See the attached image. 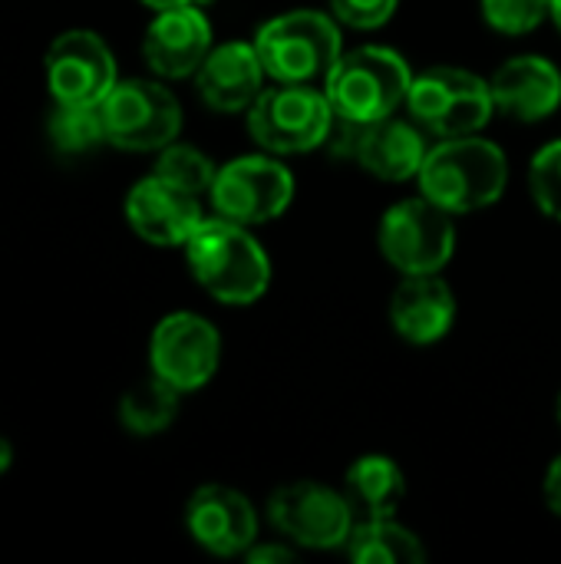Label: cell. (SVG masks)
Wrapping results in <instances>:
<instances>
[{
  "instance_id": "6da1fadb",
  "label": "cell",
  "mask_w": 561,
  "mask_h": 564,
  "mask_svg": "<svg viewBox=\"0 0 561 564\" xmlns=\"http://www.w3.org/2000/svg\"><path fill=\"white\" fill-rule=\"evenodd\" d=\"M417 182L420 195H427L440 208L453 215H470L503 198L509 182V159L496 142L483 139L479 132L456 135L436 142L427 152Z\"/></svg>"
},
{
  "instance_id": "7a4b0ae2",
  "label": "cell",
  "mask_w": 561,
  "mask_h": 564,
  "mask_svg": "<svg viewBox=\"0 0 561 564\" xmlns=\"http://www.w3.org/2000/svg\"><path fill=\"white\" fill-rule=\"evenodd\" d=\"M195 281L222 304H255L271 284V261L251 231L222 215L205 218L182 245Z\"/></svg>"
},
{
  "instance_id": "3957f363",
  "label": "cell",
  "mask_w": 561,
  "mask_h": 564,
  "mask_svg": "<svg viewBox=\"0 0 561 564\" xmlns=\"http://www.w3.org/2000/svg\"><path fill=\"white\" fill-rule=\"evenodd\" d=\"M341 20L321 10H288L255 33V50L274 83L324 86L344 53Z\"/></svg>"
},
{
  "instance_id": "277c9868",
  "label": "cell",
  "mask_w": 561,
  "mask_h": 564,
  "mask_svg": "<svg viewBox=\"0 0 561 564\" xmlns=\"http://www.w3.org/2000/svg\"><path fill=\"white\" fill-rule=\"evenodd\" d=\"M410 63L390 46H357L341 53L324 79V93L337 116L377 122L393 116L410 93Z\"/></svg>"
},
{
  "instance_id": "5b68a950",
  "label": "cell",
  "mask_w": 561,
  "mask_h": 564,
  "mask_svg": "<svg viewBox=\"0 0 561 564\" xmlns=\"http://www.w3.org/2000/svg\"><path fill=\"white\" fill-rule=\"evenodd\" d=\"M334 106L321 86L274 83L248 109L251 139L271 155H304L324 149Z\"/></svg>"
},
{
  "instance_id": "8992f818",
  "label": "cell",
  "mask_w": 561,
  "mask_h": 564,
  "mask_svg": "<svg viewBox=\"0 0 561 564\" xmlns=\"http://www.w3.org/2000/svg\"><path fill=\"white\" fill-rule=\"evenodd\" d=\"M407 106L413 119L440 139L476 135L496 112L489 79L463 66H433L413 76Z\"/></svg>"
},
{
  "instance_id": "52a82bcc",
  "label": "cell",
  "mask_w": 561,
  "mask_h": 564,
  "mask_svg": "<svg viewBox=\"0 0 561 564\" xmlns=\"http://www.w3.org/2000/svg\"><path fill=\"white\" fill-rule=\"evenodd\" d=\"M453 218L427 195L397 202L380 218L377 245L400 274H440L456 251Z\"/></svg>"
},
{
  "instance_id": "ba28073f",
  "label": "cell",
  "mask_w": 561,
  "mask_h": 564,
  "mask_svg": "<svg viewBox=\"0 0 561 564\" xmlns=\"http://www.w3.org/2000/svg\"><path fill=\"white\" fill-rule=\"evenodd\" d=\"M99 112L106 142L126 152H162L182 132V106L155 79H119Z\"/></svg>"
},
{
  "instance_id": "9c48e42d",
  "label": "cell",
  "mask_w": 561,
  "mask_h": 564,
  "mask_svg": "<svg viewBox=\"0 0 561 564\" xmlns=\"http://www.w3.org/2000/svg\"><path fill=\"white\" fill-rule=\"evenodd\" d=\"M268 519L278 535L301 549H344L354 525L357 512L350 499L324 482H284L271 492L268 499Z\"/></svg>"
},
{
  "instance_id": "30bf717a",
  "label": "cell",
  "mask_w": 561,
  "mask_h": 564,
  "mask_svg": "<svg viewBox=\"0 0 561 564\" xmlns=\"http://www.w3.org/2000/svg\"><path fill=\"white\" fill-rule=\"evenodd\" d=\"M215 215L245 228L274 221L294 202V175L268 155H241L218 165L208 188Z\"/></svg>"
},
{
  "instance_id": "8fae6325",
  "label": "cell",
  "mask_w": 561,
  "mask_h": 564,
  "mask_svg": "<svg viewBox=\"0 0 561 564\" xmlns=\"http://www.w3.org/2000/svg\"><path fill=\"white\" fill-rule=\"evenodd\" d=\"M149 364L152 373L162 377L179 393H195L215 377L222 364V337L198 314L188 311L169 314L152 330Z\"/></svg>"
},
{
  "instance_id": "7c38bea8",
  "label": "cell",
  "mask_w": 561,
  "mask_h": 564,
  "mask_svg": "<svg viewBox=\"0 0 561 564\" xmlns=\"http://www.w3.org/2000/svg\"><path fill=\"white\" fill-rule=\"evenodd\" d=\"M43 73L56 102L99 106L119 83L112 50L93 30L60 33L43 56Z\"/></svg>"
},
{
  "instance_id": "4fadbf2b",
  "label": "cell",
  "mask_w": 561,
  "mask_h": 564,
  "mask_svg": "<svg viewBox=\"0 0 561 564\" xmlns=\"http://www.w3.org/2000/svg\"><path fill=\"white\" fill-rule=\"evenodd\" d=\"M185 529L205 552L218 558L245 555L258 542L255 506L231 486H198L185 506Z\"/></svg>"
},
{
  "instance_id": "5bb4252c",
  "label": "cell",
  "mask_w": 561,
  "mask_h": 564,
  "mask_svg": "<svg viewBox=\"0 0 561 564\" xmlns=\"http://www.w3.org/2000/svg\"><path fill=\"white\" fill-rule=\"evenodd\" d=\"M212 46V23L198 10V3L155 10V20L142 36V56L149 69L162 79L195 76Z\"/></svg>"
},
{
  "instance_id": "9a60e30c",
  "label": "cell",
  "mask_w": 561,
  "mask_h": 564,
  "mask_svg": "<svg viewBox=\"0 0 561 564\" xmlns=\"http://www.w3.org/2000/svg\"><path fill=\"white\" fill-rule=\"evenodd\" d=\"M126 218L142 241L159 248L185 245L192 231L205 221L198 195L165 182L162 175H149L129 188Z\"/></svg>"
},
{
  "instance_id": "2e32d148",
  "label": "cell",
  "mask_w": 561,
  "mask_h": 564,
  "mask_svg": "<svg viewBox=\"0 0 561 564\" xmlns=\"http://www.w3.org/2000/svg\"><path fill=\"white\" fill-rule=\"evenodd\" d=\"M265 66L255 43H218L195 73L198 96L218 112H248L265 89Z\"/></svg>"
},
{
  "instance_id": "e0dca14e",
  "label": "cell",
  "mask_w": 561,
  "mask_h": 564,
  "mask_svg": "<svg viewBox=\"0 0 561 564\" xmlns=\"http://www.w3.org/2000/svg\"><path fill=\"white\" fill-rule=\"evenodd\" d=\"M489 86H493L496 109L516 122H542L559 109L561 102L559 66L552 59L532 56V53L506 59L493 73Z\"/></svg>"
},
{
  "instance_id": "ac0fdd59",
  "label": "cell",
  "mask_w": 561,
  "mask_h": 564,
  "mask_svg": "<svg viewBox=\"0 0 561 564\" xmlns=\"http://www.w3.org/2000/svg\"><path fill=\"white\" fill-rule=\"evenodd\" d=\"M456 294L440 274H407L390 297V327L410 344H436L453 330Z\"/></svg>"
},
{
  "instance_id": "d6986e66",
  "label": "cell",
  "mask_w": 561,
  "mask_h": 564,
  "mask_svg": "<svg viewBox=\"0 0 561 564\" xmlns=\"http://www.w3.org/2000/svg\"><path fill=\"white\" fill-rule=\"evenodd\" d=\"M427 142L423 132L397 116L377 119V122H364L360 126V139H357V152L354 162L370 172L374 178L384 182H407L417 178L427 159Z\"/></svg>"
},
{
  "instance_id": "ffe728a7",
  "label": "cell",
  "mask_w": 561,
  "mask_h": 564,
  "mask_svg": "<svg viewBox=\"0 0 561 564\" xmlns=\"http://www.w3.org/2000/svg\"><path fill=\"white\" fill-rule=\"evenodd\" d=\"M344 496L360 519H390L407 496V476L390 456H360L344 476Z\"/></svg>"
},
{
  "instance_id": "44dd1931",
  "label": "cell",
  "mask_w": 561,
  "mask_h": 564,
  "mask_svg": "<svg viewBox=\"0 0 561 564\" xmlns=\"http://www.w3.org/2000/svg\"><path fill=\"white\" fill-rule=\"evenodd\" d=\"M347 558L357 564H413L427 558L423 542L400 522L390 519H360L344 545Z\"/></svg>"
},
{
  "instance_id": "7402d4cb",
  "label": "cell",
  "mask_w": 561,
  "mask_h": 564,
  "mask_svg": "<svg viewBox=\"0 0 561 564\" xmlns=\"http://www.w3.org/2000/svg\"><path fill=\"white\" fill-rule=\"evenodd\" d=\"M179 390L169 387L162 377H145L136 387H129L119 400V423L132 436H159L165 433L179 416Z\"/></svg>"
},
{
  "instance_id": "603a6c76",
  "label": "cell",
  "mask_w": 561,
  "mask_h": 564,
  "mask_svg": "<svg viewBox=\"0 0 561 564\" xmlns=\"http://www.w3.org/2000/svg\"><path fill=\"white\" fill-rule=\"evenodd\" d=\"M50 142L63 155H79L106 142V126L99 106H83V102H56L46 119Z\"/></svg>"
},
{
  "instance_id": "cb8c5ba5",
  "label": "cell",
  "mask_w": 561,
  "mask_h": 564,
  "mask_svg": "<svg viewBox=\"0 0 561 564\" xmlns=\"http://www.w3.org/2000/svg\"><path fill=\"white\" fill-rule=\"evenodd\" d=\"M215 172L218 165L195 145H185V142H172L159 152V162H155V175H162L165 182L192 192V195H202L212 188L215 182Z\"/></svg>"
},
{
  "instance_id": "d4e9b609",
  "label": "cell",
  "mask_w": 561,
  "mask_h": 564,
  "mask_svg": "<svg viewBox=\"0 0 561 564\" xmlns=\"http://www.w3.org/2000/svg\"><path fill=\"white\" fill-rule=\"evenodd\" d=\"M479 7L493 30L506 36H522L549 17L552 0H479Z\"/></svg>"
},
{
  "instance_id": "484cf974",
  "label": "cell",
  "mask_w": 561,
  "mask_h": 564,
  "mask_svg": "<svg viewBox=\"0 0 561 564\" xmlns=\"http://www.w3.org/2000/svg\"><path fill=\"white\" fill-rule=\"evenodd\" d=\"M529 188H532L536 205L552 221H561V139L536 152L529 165Z\"/></svg>"
},
{
  "instance_id": "4316f807",
  "label": "cell",
  "mask_w": 561,
  "mask_h": 564,
  "mask_svg": "<svg viewBox=\"0 0 561 564\" xmlns=\"http://www.w3.org/2000/svg\"><path fill=\"white\" fill-rule=\"evenodd\" d=\"M400 0H331V10L341 23L354 30H377L397 13Z\"/></svg>"
},
{
  "instance_id": "83f0119b",
  "label": "cell",
  "mask_w": 561,
  "mask_h": 564,
  "mask_svg": "<svg viewBox=\"0 0 561 564\" xmlns=\"http://www.w3.org/2000/svg\"><path fill=\"white\" fill-rule=\"evenodd\" d=\"M245 558H248L251 564H274V562L284 564V562H294L298 555H294V549H291V545H274V542H271V545H258V542H255V545L245 552Z\"/></svg>"
},
{
  "instance_id": "f1b7e54d",
  "label": "cell",
  "mask_w": 561,
  "mask_h": 564,
  "mask_svg": "<svg viewBox=\"0 0 561 564\" xmlns=\"http://www.w3.org/2000/svg\"><path fill=\"white\" fill-rule=\"evenodd\" d=\"M546 502H549V509L555 512L561 519V456L559 459H552V466H549V473H546Z\"/></svg>"
},
{
  "instance_id": "f546056e",
  "label": "cell",
  "mask_w": 561,
  "mask_h": 564,
  "mask_svg": "<svg viewBox=\"0 0 561 564\" xmlns=\"http://www.w3.org/2000/svg\"><path fill=\"white\" fill-rule=\"evenodd\" d=\"M10 463H13V446H10L7 436H0V473H7Z\"/></svg>"
},
{
  "instance_id": "4dcf8cb0",
  "label": "cell",
  "mask_w": 561,
  "mask_h": 564,
  "mask_svg": "<svg viewBox=\"0 0 561 564\" xmlns=\"http://www.w3.org/2000/svg\"><path fill=\"white\" fill-rule=\"evenodd\" d=\"M152 10H169V7H185V3H198V0H142Z\"/></svg>"
},
{
  "instance_id": "1f68e13d",
  "label": "cell",
  "mask_w": 561,
  "mask_h": 564,
  "mask_svg": "<svg viewBox=\"0 0 561 564\" xmlns=\"http://www.w3.org/2000/svg\"><path fill=\"white\" fill-rule=\"evenodd\" d=\"M549 17H552V23L559 26V33H561V0H552V10H549Z\"/></svg>"
},
{
  "instance_id": "d6a6232c",
  "label": "cell",
  "mask_w": 561,
  "mask_h": 564,
  "mask_svg": "<svg viewBox=\"0 0 561 564\" xmlns=\"http://www.w3.org/2000/svg\"><path fill=\"white\" fill-rule=\"evenodd\" d=\"M555 413H559V423H561V393H559V406H555Z\"/></svg>"
}]
</instances>
